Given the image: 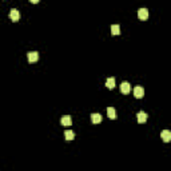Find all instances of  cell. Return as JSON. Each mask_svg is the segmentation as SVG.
I'll return each instance as SVG.
<instances>
[{"label": "cell", "instance_id": "6da1fadb", "mask_svg": "<svg viewBox=\"0 0 171 171\" xmlns=\"http://www.w3.org/2000/svg\"><path fill=\"white\" fill-rule=\"evenodd\" d=\"M27 58H28V62H30V63H35L39 59V54L36 52V51H30V52L27 54Z\"/></svg>", "mask_w": 171, "mask_h": 171}, {"label": "cell", "instance_id": "7a4b0ae2", "mask_svg": "<svg viewBox=\"0 0 171 171\" xmlns=\"http://www.w3.org/2000/svg\"><path fill=\"white\" fill-rule=\"evenodd\" d=\"M144 95V90L143 87H140V86H136L135 88H134V96H135L136 99H142Z\"/></svg>", "mask_w": 171, "mask_h": 171}, {"label": "cell", "instance_id": "3957f363", "mask_svg": "<svg viewBox=\"0 0 171 171\" xmlns=\"http://www.w3.org/2000/svg\"><path fill=\"white\" fill-rule=\"evenodd\" d=\"M10 19L12 21H18L19 19H20V12H19L16 8H12V10L10 11Z\"/></svg>", "mask_w": 171, "mask_h": 171}, {"label": "cell", "instance_id": "277c9868", "mask_svg": "<svg viewBox=\"0 0 171 171\" xmlns=\"http://www.w3.org/2000/svg\"><path fill=\"white\" fill-rule=\"evenodd\" d=\"M130 91H131V84H130L128 82H123V83L120 84V92L127 95Z\"/></svg>", "mask_w": 171, "mask_h": 171}, {"label": "cell", "instance_id": "5b68a950", "mask_svg": "<svg viewBox=\"0 0 171 171\" xmlns=\"http://www.w3.org/2000/svg\"><path fill=\"white\" fill-rule=\"evenodd\" d=\"M138 16H139V19H142V20H146V19L148 18V10H147V8H139Z\"/></svg>", "mask_w": 171, "mask_h": 171}, {"label": "cell", "instance_id": "8992f818", "mask_svg": "<svg viewBox=\"0 0 171 171\" xmlns=\"http://www.w3.org/2000/svg\"><path fill=\"white\" fill-rule=\"evenodd\" d=\"M60 123H62L63 126H71V124H72V119H71L70 115H63L62 119H60Z\"/></svg>", "mask_w": 171, "mask_h": 171}, {"label": "cell", "instance_id": "52a82bcc", "mask_svg": "<svg viewBox=\"0 0 171 171\" xmlns=\"http://www.w3.org/2000/svg\"><path fill=\"white\" fill-rule=\"evenodd\" d=\"M161 136H162V139H163L166 143H168V142L171 140V133L168 131V130H163L162 134H161Z\"/></svg>", "mask_w": 171, "mask_h": 171}, {"label": "cell", "instance_id": "ba28073f", "mask_svg": "<svg viewBox=\"0 0 171 171\" xmlns=\"http://www.w3.org/2000/svg\"><path fill=\"white\" fill-rule=\"evenodd\" d=\"M136 119H138V122L139 123H144L147 120V114L143 111H139L136 114Z\"/></svg>", "mask_w": 171, "mask_h": 171}, {"label": "cell", "instance_id": "9c48e42d", "mask_svg": "<svg viewBox=\"0 0 171 171\" xmlns=\"http://www.w3.org/2000/svg\"><path fill=\"white\" fill-rule=\"evenodd\" d=\"M91 122L94 124H98L102 122V115L100 114H91Z\"/></svg>", "mask_w": 171, "mask_h": 171}, {"label": "cell", "instance_id": "30bf717a", "mask_svg": "<svg viewBox=\"0 0 171 171\" xmlns=\"http://www.w3.org/2000/svg\"><path fill=\"white\" fill-rule=\"evenodd\" d=\"M64 138H66V140H72L75 138V133L72 130H66L64 131Z\"/></svg>", "mask_w": 171, "mask_h": 171}, {"label": "cell", "instance_id": "8fae6325", "mask_svg": "<svg viewBox=\"0 0 171 171\" xmlns=\"http://www.w3.org/2000/svg\"><path fill=\"white\" fill-rule=\"evenodd\" d=\"M107 114H108V118L110 119H116V111H115V108L114 107H108L107 108Z\"/></svg>", "mask_w": 171, "mask_h": 171}, {"label": "cell", "instance_id": "7c38bea8", "mask_svg": "<svg viewBox=\"0 0 171 171\" xmlns=\"http://www.w3.org/2000/svg\"><path fill=\"white\" fill-rule=\"evenodd\" d=\"M106 86H107V88L112 90V88L115 87V79L114 78H108L107 80H106Z\"/></svg>", "mask_w": 171, "mask_h": 171}, {"label": "cell", "instance_id": "4fadbf2b", "mask_svg": "<svg viewBox=\"0 0 171 171\" xmlns=\"http://www.w3.org/2000/svg\"><path fill=\"white\" fill-rule=\"evenodd\" d=\"M111 34L112 35H119V34H120V27H119V24L111 25Z\"/></svg>", "mask_w": 171, "mask_h": 171}]
</instances>
